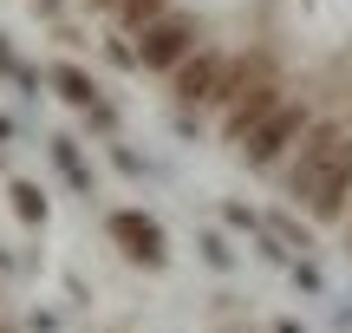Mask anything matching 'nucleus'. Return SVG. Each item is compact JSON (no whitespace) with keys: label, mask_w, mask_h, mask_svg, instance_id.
I'll use <instances>...</instances> for the list:
<instances>
[{"label":"nucleus","mask_w":352,"mask_h":333,"mask_svg":"<svg viewBox=\"0 0 352 333\" xmlns=\"http://www.w3.org/2000/svg\"><path fill=\"white\" fill-rule=\"evenodd\" d=\"M346 183H352V138L346 131H320V138L300 151V164H294V190H300L314 209H333Z\"/></svg>","instance_id":"nucleus-1"},{"label":"nucleus","mask_w":352,"mask_h":333,"mask_svg":"<svg viewBox=\"0 0 352 333\" xmlns=\"http://www.w3.org/2000/svg\"><path fill=\"white\" fill-rule=\"evenodd\" d=\"M111 235L118 242H124V255L131 261H164V229H157V222H144V216H111Z\"/></svg>","instance_id":"nucleus-2"},{"label":"nucleus","mask_w":352,"mask_h":333,"mask_svg":"<svg viewBox=\"0 0 352 333\" xmlns=\"http://www.w3.org/2000/svg\"><path fill=\"white\" fill-rule=\"evenodd\" d=\"M183 52H189V26L183 20H157L151 33H144V59L151 65H176Z\"/></svg>","instance_id":"nucleus-3"},{"label":"nucleus","mask_w":352,"mask_h":333,"mask_svg":"<svg viewBox=\"0 0 352 333\" xmlns=\"http://www.w3.org/2000/svg\"><path fill=\"white\" fill-rule=\"evenodd\" d=\"M222 59H183V72H176V92H183V98H215V92H222Z\"/></svg>","instance_id":"nucleus-4"},{"label":"nucleus","mask_w":352,"mask_h":333,"mask_svg":"<svg viewBox=\"0 0 352 333\" xmlns=\"http://www.w3.org/2000/svg\"><path fill=\"white\" fill-rule=\"evenodd\" d=\"M13 209H20L26 222H39V216H46V203H39V190H33V183H20V190H13Z\"/></svg>","instance_id":"nucleus-5"}]
</instances>
